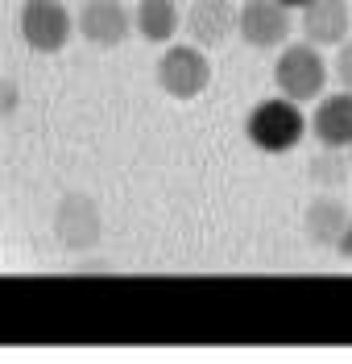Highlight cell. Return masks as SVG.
<instances>
[{
  "label": "cell",
  "mask_w": 352,
  "mask_h": 364,
  "mask_svg": "<svg viewBox=\"0 0 352 364\" xmlns=\"http://www.w3.org/2000/svg\"><path fill=\"white\" fill-rule=\"evenodd\" d=\"M158 87L170 100H195L211 87V63L208 50L195 42L166 46V54L158 58Z\"/></svg>",
  "instance_id": "4"
},
{
  "label": "cell",
  "mask_w": 352,
  "mask_h": 364,
  "mask_svg": "<svg viewBox=\"0 0 352 364\" xmlns=\"http://www.w3.org/2000/svg\"><path fill=\"white\" fill-rule=\"evenodd\" d=\"M311 133L319 145H331V149H348L352 145V91H331V95H319L315 112H311Z\"/></svg>",
  "instance_id": "10"
},
{
  "label": "cell",
  "mask_w": 352,
  "mask_h": 364,
  "mask_svg": "<svg viewBox=\"0 0 352 364\" xmlns=\"http://www.w3.org/2000/svg\"><path fill=\"white\" fill-rule=\"evenodd\" d=\"M75 29L79 25H75V17L67 13L63 0H25L21 13H17V33H21V42L33 54H58V50H67Z\"/></svg>",
  "instance_id": "3"
},
{
  "label": "cell",
  "mask_w": 352,
  "mask_h": 364,
  "mask_svg": "<svg viewBox=\"0 0 352 364\" xmlns=\"http://www.w3.org/2000/svg\"><path fill=\"white\" fill-rule=\"evenodd\" d=\"M290 4H282V0H245L240 4V25H236V33H240V42L253 46V50H278L286 46L290 38Z\"/></svg>",
  "instance_id": "6"
},
{
  "label": "cell",
  "mask_w": 352,
  "mask_h": 364,
  "mask_svg": "<svg viewBox=\"0 0 352 364\" xmlns=\"http://www.w3.org/2000/svg\"><path fill=\"white\" fill-rule=\"evenodd\" d=\"M13 108H17V87L4 83V112H13Z\"/></svg>",
  "instance_id": "16"
},
{
  "label": "cell",
  "mask_w": 352,
  "mask_h": 364,
  "mask_svg": "<svg viewBox=\"0 0 352 364\" xmlns=\"http://www.w3.org/2000/svg\"><path fill=\"white\" fill-rule=\"evenodd\" d=\"M100 228H104V220H100V207H95L92 195L70 191V195L58 199V207H54V240H58L67 252L95 249Z\"/></svg>",
  "instance_id": "5"
},
{
  "label": "cell",
  "mask_w": 352,
  "mask_h": 364,
  "mask_svg": "<svg viewBox=\"0 0 352 364\" xmlns=\"http://www.w3.org/2000/svg\"><path fill=\"white\" fill-rule=\"evenodd\" d=\"M75 25H79V38L95 50H112L129 38V29H137V21L129 17L120 0H83Z\"/></svg>",
  "instance_id": "7"
},
{
  "label": "cell",
  "mask_w": 352,
  "mask_h": 364,
  "mask_svg": "<svg viewBox=\"0 0 352 364\" xmlns=\"http://www.w3.org/2000/svg\"><path fill=\"white\" fill-rule=\"evenodd\" d=\"M348 220L352 215H348V207H344V199L319 195V199H311L306 211H303V232L315 249H336L340 236H344V228H348Z\"/></svg>",
  "instance_id": "11"
},
{
  "label": "cell",
  "mask_w": 352,
  "mask_h": 364,
  "mask_svg": "<svg viewBox=\"0 0 352 364\" xmlns=\"http://www.w3.org/2000/svg\"><path fill=\"white\" fill-rule=\"evenodd\" d=\"M236 25H240V9H233V0H191L187 9V38L195 46H224L228 38L236 33Z\"/></svg>",
  "instance_id": "8"
},
{
  "label": "cell",
  "mask_w": 352,
  "mask_h": 364,
  "mask_svg": "<svg viewBox=\"0 0 352 364\" xmlns=\"http://www.w3.org/2000/svg\"><path fill=\"white\" fill-rule=\"evenodd\" d=\"M274 83H278L282 95H290V100H319L324 87H328V63H324V54H319V46L315 42H294V46H282L278 63H274Z\"/></svg>",
  "instance_id": "2"
},
{
  "label": "cell",
  "mask_w": 352,
  "mask_h": 364,
  "mask_svg": "<svg viewBox=\"0 0 352 364\" xmlns=\"http://www.w3.org/2000/svg\"><path fill=\"white\" fill-rule=\"evenodd\" d=\"M282 4H290V9H306L311 0H282Z\"/></svg>",
  "instance_id": "17"
},
{
  "label": "cell",
  "mask_w": 352,
  "mask_h": 364,
  "mask_svg": "<svg viewBox=\"0 0 352 364\" xmlns=\"http://www.w3.org/2000/svg\"><path fill=\"white\" fill-rule=\"evenodd\" d=\"M348 166H352V145H348Z\"/></svg>",
  "instance_id": "18"
},
{
  "label": "cell",
  "mask_w": 352,
  "mask_h": 364,
  "mask_svg": "<svg viewBox=\"0 0 352 364\" xmlns=\"http://www.w3.org/2000/svg\"><path fill=\"white\" fill-rule=\"evenodd\" d=\"M306 133H311V120L303 116L299 100H290V95L261 100L257 108L249 112V120H245V136H249V145L261 149V154H270V158L290 154Z\"/></svg>",
  "instance_id": "1"
},
{
  "label": "cell",
  "mask_w": 352,
  "mask_h": 364,
  "mask_svg": "<svg viewBox=\"0 0 352 364\" xmlns=\"http://www.w3.org/2000/svg\"><path fill=\"white\" fill-rule=\"evenodd\" d=\"M331 70H336L340 87H348V91H352V38L336 46V63H331Z\"/></svg>",
  "instance_id": "14"
},
{
  "label": "cell",
  "mask_w": 352,
  "mask_h": 364,
  "mask_svg": "<svg viewBox=\"0 0 352 364\" xmlns=\"http://www.w3.org/2000/svg\"><path fill=\"white\" fill-rule=\"evenodd\" d=\"M133 21H137V33L145 38V42L162 46L187 25V17L178 13V0H137Z\"/></svg>",
  "instance_id": "12"
},
{
  "label": "cell",
  "mask_w": 352,
  "mask_h": 364,
  "mask_svg": "<svg viewBox=\"0 0 352 364\" xmlns=\"http://www.w3.org/2000/svg\"><path fill=\"white\" fill-rule=\"evenodd\" d=\"M336 252H340V257H348V261H352V220H348V228H344V236H340V245H336Z\"/></svg>",
  "instance_id": "15"
},
{
  "label": "cell",
  "mask_w": 352,
  "mask_h": 364,
  "mask_svg": "<svg viewBox=\"0 0 352 364\" xmlns=\"http://www.w3.org/2000/svg\"><path fill=\"white\" fill-rule=\"evenodd\" d=\"M306 174L319 191H340L344 182L352 178L348 166V149H331V145H319V154L306 161Z\"/></svg>",
  "instance_id": "13"
},
{
  "label": "cell",
  "mask_w": 352,
  "mask_h": 364,
  "mask_svg": "<svg viewBox=\"0 0 352 364\" xmlns=\"http://www.w3.org/2000/svg\"><path fill=\"white\" fill-rule=\"evenodd\" d=\"M303 38L319 50L348 42L352 33V0H311L303 9Z\"/></svg>",
  "instance_id": "9"
}]
</instances>
